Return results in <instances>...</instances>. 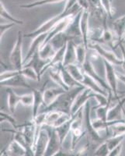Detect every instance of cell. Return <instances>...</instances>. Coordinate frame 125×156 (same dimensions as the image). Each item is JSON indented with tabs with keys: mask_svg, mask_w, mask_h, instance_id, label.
I'll use <instances>...</instances> for the list:
<instances>
[{
	"mask_svg": "<svg viewBox=\"0 0 125 156\" xmlns=\"http://www.w3.org/2000/svg\"><path fill=\"white\" fill-rule=\"evenodd\" d=\"M56 51L57 50L53 46V44L51 42H48L43 45L41 50L39 51V55L44 59L51 61V58L55 55Z\"/></svg>",
	"mask_w": 125,
	"mask_h": 156,
	"instance_id": "30",
	"label": "cell"
},
{
	"mask_svg": "<svg viewBox=\"0 0 125 156\" xmlns=\"http://www.w3.org/2000/svg\"><path fill=\"white\" fill-rule=\"evenodd\" d=\"M82 66H83V70H84L85 73H86L88 76H90V77L93 78L94 80H96V81L97 83H98L99 84L103 87V88L105 89V90L107 91L108 94H113L110 88L109 85H108L107 83H106V80L103 79V78L101 77L98 73H97L96 70L95 68H94L93 66V62H92L91 58L89 57V55L88 57H87L86 60L85 61V62L82 65ZM113 97H114V96H113Z\"/></svg>",
	"mask_w": 125,
	"mask_h": 156,
	"instance_id": "8",
	"label": "cell"
},
{
	"mask_svg": "<svg viewBox=\"0 0 125 156\" xmlns=\"http://www.w3.org/2000/svg\"><path fill=\"white\" fill-rule=\"evenodd\" d=\"M53 156H79V155L76 153V151H64L62 148L61 150H59L56 154H54Z\"/></svg>",
	"mask_w": 125,
	"mask_h": 156,
	"instance_id": "43",
	"label": "cell"
},
{
	"mask_svg": "<svg viewBox=\"0 0 125 156\" xmlns=\"http://www.w3.org/2000/svg\"><path fill=\"white\" fill-rule=\"evenodd\" d=\"M87 48L85 45L84 43L81 41L79 44H76V60H77V64L79 65H83L86 60L88 54H87Z\"/></svg>",
	"mask_w": 125,
	"mask_h": 156,
	"instance_id": "29",
	"label": "cell"
},
{
	"mask_svg": "<svg viewBox=\"0 0 125 156\" xmlns=\"http://www.w3.org/2000/svg\"><path fill=\"white\" fill-rule=\"evenodd\" d=\"M103 36H102V43H106V44H110L111 46H113V42H114V37H116L114 33L112 30L109 29L106 25L103 27ZM117 39V37H116Z\"/></svg>",
	"mask_w": 125,
	"mask_h": 156,
	"instance_id": "33",
	"label": "cell"
},
{
	"mask_svg": "<svg viewBox=\"0 0 125 156\" xmlns=\"http://www.w3.org/2000/svg\"><path fill=\"white\" fill-rule=\"evenodd\" d=\"M63 1H67V0H37L34 2L23 4V5H20L19 6V8H23V9H32V8L39 7V6H42V5L59 3Z\"/></svg>",
	"mask_w": 125,
	"mask_h": 156,
	"instance_id": "31",
	"label": "cell"
},
{
	"mask_svg": "<svg viewBox=\"0 0 125 156\" xmlns=\"http://www.w3.org/2000/svg\"><path fill=\"white\" fill-rule=\"evenodd\" d=\"M82 13H83V9L73 17L71 23L63 33L69 40L75 41L76 38H81L82 40V33L80 29V20H81Z\"/></svg>",
	"mask_w": 125,
	"mask_h": 156,
	"instance_id": "9",
	"label": "cell"
},
{
	"mask_svg": "<svg viewBox=\"0 0 125 156\" xmlns=\"http://www.w3.org/2000/svg\"><path fill=\"white\" fill-rule=\"evenodd\" d=\"M65 68L69 70V72L74 77L75 80H77L79 83H82V81L84 79L85 76H86V73L83 70V66L81 65H79L77 63L72 64V65H69V66H66Z\"/></svg>",
	"mask_w": 125,
	"mask_h": 156,
	"instance_id": "27",
	"label": "cell"
},
{
	"mask_svg": "<svg viewBox=\"0 0 125 156\" xmlns=\"http://www.w3.org/2000/svg\"><path fill=\"white\" fill-rule=\"evenodd\" d=\"M125 138V135H120V136H111L109 138L106 139L105 142L107 144L110 151L116 148L119 145L123 144V141Z\"/></svg>",
	"mask_w": 125,
	"mask_h": 156,
	"instance_id": "34",
	"label": "cell"
},
{
	"mask_svg": "<svg viewBox=\"0 0 125 156\" xmlns=\"http://www.w3.org/2000/svg\"><path fill=\"white\" fill-rule=\"evenodd\" d=\"M75 116L76 115H72V119H69V121H67L66 122H65L64 124L61 125L60 126L55 128V130H56L57 133H58V136H59V139L61 140V143L62 144H64L65 139L68 136V135L69 133H71V130H72V122L74 120Z\"/></svg>",
	"mask_w": 125,
	"mask_h": 156,
	"instance_id": "26",
	"label": "cell"
},
{
	"mask_svg": "<svg viewBox=\"0 0 125 156\" xmlns=\"http://www.w3.org/2000/svg\"><path fill=\"white\" fill-rule=\"evenodd\" d=\"M20 73L25 77L27 78V80H35V81H40L38 77V75L36 73V71L34 70L32 67L27 66H23V67L21 69H19Z\"/></svg>",
	"mask_w": 125,
	"mask_h": 156,
	"instance_id": "35",
	"label": "cell"
},
{
	"mask_svg": "<svg viewBox=\"0 0 125 156\" xmlns=\"http://www.w3.org/2000/svg\"><path fill=\"white\" fill-rule=\"evenodd\" d=\"M7 93V105L11 114H14L16 107L20 104V95L16 94L12 87H6Z\"/></svg>",
	"mask_w": 125,
	"mask_h": 156,
	"instance_id": "22",
	"label": "cell"
},
{
	"mask_svg": "<svg viewBox=\"0 0 125 156\" xmlns=\"http://www.w3.org/2000/svg\"><path fill=\"white\" fill-rule=\"evenodd\" d=\"M118 46H119V48H120V51H121V54H122L121 67L123 68V71H124V73H125V47H124V45H123V43L122 42V41H120V42L118 43Z\"/></svg>",
	"mask_w": 125,
	"mask_h": 156,
	"instance_id": "45",
	"label": "cell"
},
{
	"mask_svg": "<svg viewBox=\"0 0 125 156\" xmlns=\"http://www.w3.org/2000/svg\"><path fill=\"white\" fill-rule=\"evenodd\" d=\"M23 34L22 31L19 30L17 38L13 48L9 55V61L14 69H21L24 66V58H23Z\"/></svg>",
	"mask_w": 125,
	"mask_h": 156,
	"instance_id": "4",
	"label": "cell"
},
{
	"mask_svg": "<svg viewBox=\"0 0 125 156\" xmlns=\"http://www.w3.org/2000/svg\"><path fill=\"white\" fill-rule=\"evenodd\" d=\"M112 136H120L125 135V119L117 122L110 127Z\"/></svg>",
	"mask_w": 125,
	"mask_h": 156,
	"instance_id": "36",
	"label": "cell"
},
{
	"mask_svg": "<svg viewBox=\"0 0 125 156\" xmlns=\"http://www.w3.org/2000/svg\"><path fill=\"white\" fill-rule=\"evenodd\" d=\"M13 26H15V23H1V25H0V37H1V40H2V37H3L4 34H5V32L12 28Z\"/></svg>",
	"mask_w": 125,
	"mask_h": 156,
	"instance_id": "42",
	"label": "cell"
},
{
	"mask_svg": "<svg viewBox=\"0 0 125 156\" xmlns=\"http://www.w3.org/2000/svg\"><path fill=\"white\" fill-rule=\"evenodd\" d=\"M113 31L118 42L122 41L125 36V15L117 18L113 22Z\"/></svg>",
	"mask_w": 125,
	"mask_h": 156,
	"instance_id": "23",
	"label": "cell"
},
{
	"mask_svg": "<svg viewBox=\"0 0 125 156\" xmlns=\"http://www.w3.org/2000/svg\"><path fill=\"white\" fill-rule=\"evenodd\" d=\"M90 9H83V13H82L81 20H80V29H81L82 33V41L85 44V45L89 49V43H90V39H89V33H90V26H89V22H90Z\"/></svg>",
	"mask_w": 125,
	"mask_h": 156,
	"instance_id": "16",
	"label": "cell"
},
{
	"mask_svg": "<svg viewBox=\"0 0 125 156\" xmlns=\"http://www.w3.org/2000/svg\"><path fill=\"white\" fill-rule=\"evenodd\" d=\"M76 42L73 40H69L66 44V50H65V58L63 61V66L72 65V64L77 63L76 60Z\"/></svg>",
	"mask_w": 125,
	"mask_h": 156,
	"instance_id": "20",
	"label": "cell"
},
{
	"mask_svg": "<svg viewBox=\"0 0 125 156\" xmlns=\"http://www.w3.org/2000/svg\"><path fill=\"white\" fill-rule=\"evenodd\" d=\"M122 150H123V144H121L120 145L117 147L116 148L110 151V153L108 154L107 156H120Z\"/></svg>",
	"mask_w": 125,
	"mask_h": 156,
	"instance_id": "44",
	"label": "cell"
},
{
	"mask_svg": "<svg viewBox=\"0 0 125 156\" xmlns=\"http://www.w3.org/2000/svg\"><path fill=\"white\" fill-rule=\"evenodd\" d=\"M75 16H76V15H75ZM75 16H67L66 18H65V19H63L62 20H61L58 24L55 25V27L48 33V35H47V37H46V40L45 41H44V44H47V43L52 41L56 36L59 35V34H63Z\"/></svg>",
	"mask_w": 125,
	"mask_h": 156,
	"instance_id": "14",
	"label": "cell"
},
{
	"mask_svg": "<svg viewBox=\"0 0 125 156\" xmlns=\"http://www.w3.org/2000/svg\"><path fill=\"white\" fill-rule=\"evenodd\" d=\"M5 151L9 156H27V150L24 147L19 144L16 140H12L8 145Z\"/></svg>",
	"mask_w": 125,
	"mask_h": 156,
	"instance_id": "25",
	"label": "cell"
},
{
	"mask_svg": "<svg viewBox=\"0 0 125 156\" xmlns=\"http://www.w3.org/2000/svg\"><path fill=\"white\" fill-rule=\"evenodd\" d=\"M125 96L121 98L114 106L111 107L109 110L107 115V120H116V119H124L122 118L123 115L125 116L124 111Z\"/></svg>",
	"mask_w": 125,
	"mask_h": 156,
	"instance_id": "19",
	"label": "cell"
},
{
	"mask_svg": "<svg viewBox=\"0 0 125 156\" xmlns=\"http://www.w3.org/2000/svg\"><path fill=\"white\" fill-rule=\"evenodd\" d=\"M89 48L93 50L99 56L102 57L103 60H106L113 66H120L122 65V58H120L116 55L113 51H110L104 48L100 43L90 42Z\"/></svg>",
	"mask_w": 125,
	"mask_h": 156,
	"instance_id": "5",
	"label": "cell"
},
{
	"mask_svg": "<svg viewBox=\"0 0 125 156\" xmlns=\"http://www.w3.org/2000/svg\"><path fill=\"white\" fill-rule=\"evenodd\" d=\"M61 73H62V78H63L64 82H65L66 86H67L69 89L75 87H84L83 85H82L81 83H79L77 80H75L74 77H73V76L71 75V73L69 72V70H68L65 67H64L63 66L61 68Z\"/></svg>",
	"mask_w": 125,
	"mask_h": 156,
	"instance_id": "28",
	"label": "cell"
},
{
	"mask_svg": "<svg viewBox=\"0 0 125 156\" xmlns=\"http://www.w3.org/2000/svg\"><path fill=\"white\" fill-rule=\"evenodd\" d=\"M82 85L84 86L85 87H86V88L90 89V90L92 91H93V92H96V93H100V94H103L104 95L108 96L109 94L106 91L105 89L103 88L98 83H97L96 80H94L93 79L92 77H90V76L86 73V76H85L84 79L82 81Z\"/></svg>",
	"mask_w": 125,
	"mask_h": 156,
	"instance_id": "24",
	"label": "cell"
},
{
	"mask_svg": "<svg viewBox=\"0 0 125 156\" xmlns=\"http://www.w3.org/2000/svg\"><path fill=\"white\" fill-rule=\"evenodd\" d=\"M1 156H9V155H8V154H7V153H6L5 150H3V151H2V154H1Z\"/></svg>",
	"mask_w": 125,
	"mask_h": 156,
	"instance_id": "48",
	"label": "cell"
},
{
	"mask_svg": "<svg viewBox=\"0 0 125 156\" xmlns=\"http://www.w3.org/2000/svg\"><path fill=\"white\" fill-rule=\"evenodd\" d=\"M102 6L103 8L104 11L106 12V15L109 18H112V16L114 14V9L112 6L113 2L111 0H100Z\"/></svg>",
	"mask_w": 125,
	"mask_h": 156,
	"instance_id": "39",
	"label": "cell"
},
{
	"mask_svg": "<svg viewBox=\"0 0 125 156\" xmlns=\"http://www.w3.org/2000/svg\"><path fill=\"white\" fill-rule=\"evenodd\" d=\"M20 104L26 107L32 106L34 104V94H33V93L20 95Z\"/></svg>",
	"mask_w": 125,
	"mask_h": 156,
	"instance_id": "40",
	"label": "cell"
},
{
	"mask_svg": "<svg viewBox=\"0 0 125 156\" xmlns=\"http://www.w3.org/2000/svg\"><path fill=\"white\" fill-rule=\"evenodd\" d=\"M111 101L109 102L107 105H102V106H98L96 108V119H102L104 121H107V115L109 110L110 108Z\"/></svg>",
	"mask_w": 125,
	"mask_h": 156,
	"instance_id": "37",
	"label": "cell"
},
{
	"mask_svg": "<svg viewBox=\"0 0 125 156\" xmlns=\"http://www.w3.org/2000/svg\"><path fill=\"white\" fill-rule=\"evenodd\" d=\"M82 7L78 4L76 0H67L66 3H65V8L63 10L59 13V14L56 15V16L51 17L48 20L44 22L43 24H41L39 27L35 29L33 31L30 32L28 34H24L23 37H31V38H34L37 36L41 35V34H46L48 33L51 29L55 27V25L58 24L61 20L66 18L67 16H75L82 10Z\"/></svg>",
	"mask_w": 125,
	"mask_h": 156,
	"instance_id": "1",
	"label": "cell"
},
{
	"mask_svg": "<svg viewBox=\"0 0 125 156\" xmlns=\"http://www.w3.org/2000/svg\"><path fill=\"white\" fill-rule=\"evenodd\" d=\"M66 90L61 87H50L44 90V105L48 107L55 102L58 97L62 95Z\"/></svg>",
	"mask_w": 125,
	"mask_h": 156,
	"instance_id": "18",
	"label": "cell"
},
{
	"mask_svg": "<svg viewBox=\"0 0 125 156\" xmlns=\"http://www.w3.org/2000/svg\"><path fill=\"white\" fill-rule=\"evenodd\" d=\"M18 71H19V73L16 76H12L7 80L0 81L1 86L5 87H12V88L13 87H24V88L32 89V87L27 82V78L20 73L19 70Z\"/></svg>",
	"mask_w": 125,
	"mask_h": 156,
	"instance_id": "13",
	"label": "cell"
},
{
	"mask_svg": "<svg viewBox=\"0 0 125 156\" xmlns=\"http://www.w3.org/2000/svg\"><path fill=\"white\" fill-rule=\"evenodd\" d=\"M124 37H125V36H124Z\"/></svg>",
	"mask_w": 125,
	"mask_h": 156,
	"instance_id": "50",
	"label": "cell"
},
{
	"mask_svg": "<svg viewBox=\"0 0 125 156\" xmlns=\"http://www.w3.org/2000/svg\"><path fill=\"white\" fill-rule=\"evenodd\" d=\"M106 81L114 97H118V76L114 66L106 60H103Z\"/></svg>",
	"mask_w": 125,
	"mask_h": 156,
	"instance_id": "7",
	"label": "cell"
},
{
	"mask_svg": "<svg viewBox=\"0 0 125 156\" xmlns=\"http://www.w3.org/2000/svg\"><path fill=\"white\" fill-rule=\"evenodd\" d=\"M47 35H48V33L37 36V37L33 39V41H32L31 44L30 45V48H29L28 51H27V55L24 58V62H23L24 64L27 63L34 54H36L41 50V48L44 45Z\"/></svg>",
	"mask_w": 125,
	"mask_h": 156,
	"instance_id": "17",
	"label": "cell"
},
{
	"mask_svg": "<svg viewBox=\"0 0 125 156\" xmlns=\"http://www.w3.org/2000/svg\"><path fill=\"white\" fill-rule=\"evenodd\" d=\"M111 1H112V2H113V0H111Z\"/></svg>",
	"mask_w": 125,
	"mask_h": 156,
	"instance_id": "49",
	"label": "cell"
},
{
	"mask_svg": "<svg viewBox=\"0 0 125 156\" xmlns=\"http://www.w3.org/2000/svg\"><path fill=\"white\" fill-rule=\"evenodd\" d=\"M49 63V60H46V59H44V58L40 56L38 51V52H37L32 56V58L27 63L24 64V66H30V67L33 68L38 75L39 80H41V76L45 73V71H47Z\"/></svg>",
	"mask_w": 125,
	"mask_h": 156,
	"instance_id": "11",
	"label": "cell"
},
{
	"mask_svg": "<svg viewBox=\"0 0 125 156\" xmlns=\"http://www.w3.org/2000/svg\"><path fill=\"white\" fill-rule=\"evenodd\" d=\"M63 65H58V66H52L48 69V73L51 80H53L58 87H61L65 89V90H69V88L66 86L62 78V73H61V68Z\"/></svg>",
	"mask_w": 125,
	"mask_h": 156,
	"instance_id": "21",
	"label": "cell"
},
{
	"mask_svg": "<svg viewBox=\"0 0 125 156\" xmlns=\"http://www.w3.org/2000/svg\"><path fill=\"white\" fill-rule=\"evenodd\" d=\"M44 126L47 129L48 135H49L48 146H47V149H46L44 156H53L62 148V144L61 143V140L55 130V128L46 126V125H44Z\"/></svg>",
	"mask_w": 125,
	"mask_h": 156,
	"instance_id": "6",
	"label": "cell"
},
{
	"mask_svg": "<svg viewBox=\"0 0 125 156\" xmlns=\"http://www.w3.org/2000/svg\"><path fill=\"white\" fill-rule=\"evenodd\" d=\"M83 116H84L85 122V129L86 133L87 140L89 144H96L101 143L103 140V137L100 135V133L94 129L93 123H92L91 118V106H90V101L86 104L83 108Z\"/></svg>",
	"mask_w": 125,
	"mask_h": 156,
	"instance_id": "3",
	"label": "cell"
},
{
	"mask_svg": "<svg viewBox=\"0 0 125 156\" xmlns=\"http://www.w3.org/2000/svg\"><path fill=\"white\" fill-rule=\"evenodd\" d=\"M117 76H118V80H120L121 83H124L125 84V74L117 73Z\"/></svg>",
	"mask_w": 125,
	"mask_h": 156,
	"instance_id": "47",
	"label": "cell"
},
{
	"mask_svg": "<svg viewBox=\"0 0 125 156\" xmlns=\"http://www.w3.org/2000/svg\"><path fill=\"white\" fill-rule=\"evenodd\" d=\"M0 121H1V123L3 122H9V124L12 126L13 129H17L19 127V125L17 124L14 117H12V115L7 114L6 112H2V111L0 112Z\"/></svg>",
	"mask_w": 125,
	"mask_h": 156,
	"instance_id": "38",
	"label": "cell"
},
{
	"mask_svg": "<svg viewBox=\"0 0 125 156\" xmlns=\"http://www.w3.org/2000/svg\"><path fill=\"white\" fill-rule=\"evenodd\" d=\"M85 88H86L85 87H75L70 88L69 90H66L62 95L59 96L56 101L52 103L51 105L45 107V110L40 112L59 111V112L71 114V108H72L76 98Z\"/></svg>",
	"mask_w": 125,
	"mask_h": 156,
	"instance_id": "2",
	"label": "cell"
},
{
	"mask_svg": "<svg viewBox=\"0 0 125 156\" xmlns=\"http://www.w3.org/2000/svg\"><path fill=\"white\" fill-rule=\"evenodd\" d=\"M109 153L110 149L105 140H104L102 144H100L98 147L96 149L94 156H107Z\"/></svg>",
	"mask_w": 125,
	"mask_h": 156,
	"instance_id": "41",
	"label": "cell"
},
{
	"mask_svg": "<svg viewBox=\"0 0 125 156\" xmlns=\"http://www.w3.org/2000/svg\"><path fill=\"white\" fill-rule=\"evenodd\" d=\"M49 135L45 126H43L39 131L34 145V156H44L47 149Z\"/></svg>",
	"mask_w": 125,
	"mask_h": 156,
	"instance_id": "10",
	"label": "cell"
},
{
	"mask_svg": "<svg viewBox=\"0 0 125 156\" xmlns=\"http://www.w3.org/2000/svg\"><path fill=\"white\" fill-rule=\"evenodd\" d=\"M48 83V81L43 84V86L40 88H34L32 87V93L34 94V104L32 105V113L33 118H35L40 112V108L41 105H44V92L45 90V87Z\"/></svg>",
	"mask_w": 125,
	"mask_h": 156,
	"instance_id": "15",
	"label": "cell"
},
{
	"mask_svg": "<svg viewBox=\"0 0 125 156\" xmlns=\"http://www.w3.org/2000/svg\"><path fill=\"white\" fill-rule=\"evenodd\" d=\"M0 15H1V17L7 20H9L10 23H15V24L19 25L23 24V20L14 17V16H12V15L9 13V12L6 9V8L5 7V5H3L2 1H1V4H0Z\"/></svg>",
	"mask_w": 125,
	"mask_h": 156,
	"instance_id": "32",
	"label": "cell"
},
{
	"mask_svg": "<svg viewBox=\"0 0 125 156\" xmlns=\"http://www.w3.org/2000/svg\"><path fill=\"white\" fill-rule=\"evenodd\" d=\"M91 92L92 90L90 89L86 88L83 90L79 94H78L77 97L76 98L73 105H72V108H71V115H74L79 112L80 110L84 108L85 105L89 101V100L91 98Z\"/></svg>",
	"mask_w": 125,
	"mask_h": 156,
	"instance_id": "12",
	"label": "cell"
},
{
	"mask_svg": "<svg viewBox=\"0 0 125 156\" xmlns=\"http://www.w3.org/2000/svg\"><path fill=\"white\" fill-rule=\"evenodd\" d=\"M78 4L80 5L83 9H90V6H89L88 2L87 0H76Z\"/></svg>",
	"mask_w": 125,
	"mask_h": 156,
	"instance_id": "46",
	"label": "cell"
}]
</instances>
